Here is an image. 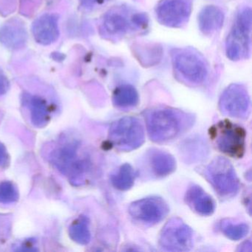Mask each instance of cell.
I'll return each mask as SVG.
<instances>
[{
    "mask_svg": "<svg viewBox=\"0 0 252 252\" xmlns=\"http://www.w3.org/2000/svg\"><path fill=\"white\" fill-rule=\"evenodd\" d=\"M191 119L187 113L168 108L150 110L145 115L149 136L156 143L167 142L176 138L192 123Z\"/></svg>",
    "mask_w": 252,
    "mask_h": 252,
    "instance_id": "6da1fadb",
    "label": "cell"
},
{
    "mask_svg": "<svg viewBox=\"0 0 252 252\" xmlns=\"http://www.w3.org/2000/svg\"><path fill=\"white\" fill-rule=\"evenodd\" d=\"M252 10L243 8L236 17L234 26L225 43L226 55L232 61L249 58L251 52Z\"/></svg>",
    "mask_w": 252,
    "mask_h": 252,
    "instance_id": "7a4b0ae2",
    "label": "cell"
},
{
    "mask_svg": "<svg viewBox=\"0 0 252 252\" xmlns=\"http://www.w3.org/2000/svg\"><path fill=\"white\" fill-rule=\"evenodd\" d=\"M209 134L217 148L226 156L240 158L244 154L246 132L242 126L225 119L212 126Z\"/></svg>",
    "mask_w": 252,
    "mask_h": 252,
    "instance_id": "3957f363",
    "label": "cell"
},
{
    "mask_svg": "<svg viewBox=\"0 0 252 252\" xmlns=\"http://www.w3.org/2000/svg\"><path fill=\"white\" fill-rule=\"evenodd\" d=\"M109 139L119 151L129 152L141 147L145 141V131L139 119L125 116L112 124Z\"/></svg>",
    "mask_w": 252,
    "mask_h": 252,
    "instance_id": "277c9868",
    "label": "cell"
},
{
    "mask_svg": "<svg viewBox=\"0 0 252 252\" xmlns=\"http://www.w3.org/2000/svg\"><path fill=\"white\" fill-rule=\"evenodd\" d=\"M205 175L221 197H233L239 191L238 177L231 162L225 158H214L205 169Z\"/></svg>",
    "mask_w": 252,
    "mask_h": 252,
    "instance_id": "5b68a950",
    "label": "cell"
},
{
    "mask_svg": "<svg viewBox=\"0 0 252 252\" xmlns=\"http://www.w3.org/2000/svg\"><path fill=\"white\" fill-rule=\"evenodd\" d=\"M172 59L175 70L189 83L198 85L206 79L207 67L204 60L193 50H173Z\"/></svg>",
    "mask_w": 252,
    "mask_h": 252,
    "instance_id": "8992f818",
    "label": "cell"
},
{
    "mask_svg": "<svg viewBox=\"0 0 252 252\" xmlns=\"http://www.w3.org/2000/svg\"><path fill=\"white\" fill-rule=\"evenodd\" d=\"M159 245L169 252H187L194 245V232L182 220L172 218L161 230Z\"/></svg>",
    "mask_w": 252,
    "mask_h": 252,
    "instance_id": "52a82bcc",
    "label": "cell"
},
{
    "mask_svg": "<svg viewBox=\"0 0 252 252\" xmlns=\"http://www.w3.org/2000/svg\"><path fill=\"white\" fill-rule=\"evenodd\" d=\"M169 211L166 201L156 196L140 199L131 203L129 207L131 218L146 226L156 225L163 220Z\"/></svg>",
    "mask_w": 252,
    "mask_h": 252,
    "instance_id": "ba28073f",
    "label": "cell"
},
{
    "mask_svg": "<svg viewBox=\"0 0 252 252\" xmlns=\"http://www.w3.org/2000/svg\"><path fill=\"white\" fill-rule=\"evenodd\" d=\"M191 0H160L156 8L158 21L169 28H181L191 15Z\"/></svg>",
    "mask_w": 252,
    "mask_h": 252,
    "instance_id": "9c48e42d",
    "label": "cell"
},
{
    "mask_svg": "<svg viewBox=\"0 0 252 252\" xmlns=\"http://www.w3.org/2000/svg\"><path fill=\"white\" fill-rule=\"evenodd\" d=\"M250 97L244 86L233 84L222 93L220 109L223 114L237 119H246L250 113Z\"/></svg>",
    "mask_w": 252,
    "mask_h": 252,
    "instance_id": "30bf717a",
    "label": "cell"
},
{
    "mask_svg": "<svg viewBox=\"0 0 252 252\" xmlns=\"http://www.w3.org/2000/svg\"><path fill=\"white\" fill-rule=\"evenodd\" d=\"M133 27L126 11L120 8H113L106 13L103 19L102 32L104 35L112 39L123 37L128 30Z\"/></svg>",
    "mask_w": 252,
    "mask_h": 252,
    "instance_id": "8fae6325",
    "label": "cell"
},
{
    "mask_svg": "<svg viewBox=\"0 0 252 252\" xmlns=\"http://www.w3.org/2000/svg\"><path fill=\"white\" fill-rule=\"evenodd\" d=\"M35 40L43 45H51L60 37L58 17L54 14H44L35 20L32 26Z\"/></svg>",
    "mask_w": 252,
    "mask_h": 252,
    "instance_id": "7c38bea8",
    "label": "cell"
},
{
    "mask_svg": "<svg viewBox=\"0 0 252 252\" xmlns=\"http://www.w3.org/2000/svg\"><path fill=\"white\" fill-rule=\"evenodd\" d=\"M185 201L195 213L201 216H210L215 210L213 198L202 187L195 184L187 189Z\"/></svg>",
    "mask_w": 252,
    "mask_h": 252,
    "instance_id": "4fadbf2b",
    "label": "cell"
},
{
    "mask_svg": "<svg viewBox=\"0 0 252 252\" xmlns=\"http://www.w3.org/2000/svg\"><path fill=\"white\" fill-rule=\"evenodd\" d=\"M147 163L156 178H164L176 169L175 158L167 152L152 149L147 155Z\"/></svg>",
    "mask_w": 252,
    "mask_h": 252,
    "instance_id": "5bb4252c",
    "label": "cell"
},
{
    "mask_svg": "<svg viewBox=\"0 0 252 252\" xmlns=\"http://www.w3.org/2000/svg\"><path fill=\"white\" fill-rule=\"evenodd\" d=\"M199 29L204 35H212L223 26L224 14L215 5H207L198 14Z\"/></svg>",
    "mask_w": 252,
    "mask_h": 252,
    "instance_id": "9a60e30c",
    "label": "cell"
},
{
    "mask_svg": "<svg viewBox=\"0 0 252 252\" xmlns=\"http://www.w3.org/2000/svg\"><path fill=\"white\" fill-rule=\"evenodd\" d=\"M27 39L26 29L17 22L5 25L0 30V42L9 49L17 50L23 48Z\"/></svg>",
    "mask_w": 252,
    "mask_h": 252,
    "instance_id": "2e32d148",
    "label": "cell"
},
{
    "mask_svg": "<svg viewBox=\"0 0 252 252\" xmlns=\"http://www.w3.org/2000/svg\"><path fill=\"white\" fill-rule=\"evenodd\" d=\"M113 104L119 108H131L138 104L139 95L132 85H121L113 92Z\"/></svg>",
    "mask_w": 252,
    "mask_h": 252,
    "instance_id": "e0dca14e",
    "label": "cell"
},
{
    "mask_svg": "<svg viewBox=\"0 0 252 252\" xmlns=\"http://www.w3.org/2000/svg\"><path fill=\"white\" fill-rule=\"evenodd\" d=\"M136 172L129 163L122 165L111 176L113 187L120 191H127L133 187Z\"/></svg>",
    "mask_w": 252,
    "mask_h": 252,
    "instance_id": "ac0fdd59",
    "label": "cell"
},
{
    "mask_svg": "<svg viewBox=\"0 0 252 252\" xmlns=\"http://www.w3.org/2000/svg\"><path fill=\"white\" fill-rule=\"evenodd\" d=\"M28 104L30 108L32 123L37 127L45 126L49 119L46 102L40 97L29 96Z\"/></svg>",
    "mask_w": 252,
    "mask_h": 252,
    "instance_id": "d6986e66",
    "label": "cell"
},
{
    "mask_svg": "<svg viewBox=\"0 0 252 252\" xmlns=\"http://www.w3.org/2000/svg\"><path fill=\"white\" fill-rule=\"evenodd\" d=\"M70 238L81 245H87L91 239L89 220L85 216L81 217L70 225L69 230Z\"/></svg>",
    "mask_w": 252,
    "mask_h": 252,
    "instance_id": "ffe728a7",
    "label": "cell"
},
{
    "mask_svg": "<svg viewBox=\"0 0 252 252\" xmlns=\"http://www.w3.org/2000/svg\"><path fill=\"white\" fill-rule=\"evenodd\" d=\"M135 55L138 56V60L141 63H144V65L152 66L157 64L160 61L161 57V48H159L158 45H140L135 46Z\"/></svg>",
    "mask_w": 252,
    "mask_h": 252,
    "instance_id": "44dd1931",
    "label": "cell"
},
{
    "mask_svg": "<svg viewBox=\"0 0 252 252\" xmlns=\"http://www.w3.org/2000/svg\"><path fill=\"white\" fill-rule=\"evenodd\" d=\"M222 234L232 240H240L247 235L249 226L245 222H234L232 220L224 219L220 223Z\"/></svg>",
    "mask_w": 252,
    "mask_h": 252,
    "instance_id": "7402d4cb",
    "label": "cell"
},
{
    "mask_svg": "<svg viewBox=\"0 0 252 252\" xmlns=\"http://www.w3.org/2000/svg\"><path fill=\"white\" fill-rule=\"evenodd\" d=\"M19 192L17 187L10 181L0 183V203L11 204L18 200Z\"/></svg>",
    "mask_w": 252,
    "mask_h": 252,
    "instance_id": "603a6c76",
    "label": "cell"
},
{
    "mask_svg": "<svg viewBox=\"0 0 252 252\" xmlns=\"http://www.w3.org/2000/svg\"><path fill=\"white\" fill-rule=\"evenodd\" d=\"M198 141H195V139H190V141H187L184 144V152L185 157H189L188 159L197 158V160H200L201 158L206 156V147H202V148H198L196 150L195 147L197 145Z\"/></svg>",
    "mask_w": 252,
    "mask_h": 252,
    "instance_id": "cb8c5ba5",
    "label": "cell"
},
{
    "mask_svg": "<svg viewBox=\"0 0 252 252\" xmlns=\"http://www.w3.org/2000/svg\"><path fill=\"white\" fill-rule=\"evenodd\" d=\"M9 89V82L6 76L0 71V95L6 94Z\"/></svg>",
    "mask_w": 252,
    "mask_h": 252,
    "instance_id": "d4e9b609",
    "label": "cell"
},
{
    "mask_svg": "<svg viewBox=\"0 0 252 252\" xmlns=\"http://www.w3.org/2000/svg\"><path fill=\"white\" fill-rule=\"evenodd\" d=\"M8 153L3 144L0 143V166H3L8 163Z\"/></svg>",
    "mask_w": 252,
    "mask_h": 252,
    "instance_id": "484cf974",
    "label": "cell"
},
{
    "mask_svg": "<svg viewBox=\"0 0 252 252\" xmlns=\"http://www.w3.org/2000/svg\"><path fill=\"white\" fill-rule=\"evenodd\" d=\"M81 1L82 5L88 8H94L104 2V0H81Z\"/></svg>",
    "mask_w": 252,
    "mask_h": 252,
    "instance_id": "4316f807",
    "label": "cell"
}]
</instances>
